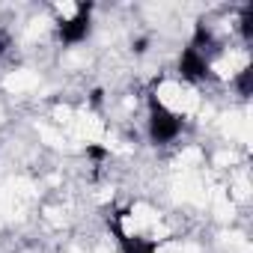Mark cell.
Masks as SVG:
<instances>
[{"mask_svg":"<svg viewBox=\"0 0 253 253\" xmlns=\"http://www.w3.org/2000/svg\"><path fill=\"white\" fill-rule=\"evenodd\" d=\"M250 86H253V69L244 66V69H238V75H235V89H238L241 98H247V95H250Z\"/></svg>","mask_w":253,"mask_h":253,"instance_id":"5b68a950","label":"cell"},{"mask_svg":"<svg viewBox=\"0 0 253 253\" xmlns=\"http://www.w3.org/2000/svg\"><path fill=\"white\" fill-rule=\"evenodd\" d=\"M9 48H12V36H9V30H0V57H3Z\"/></svg>","mask_w":253,"mask_h":253,"instance_id":"8992f818","label":"cell"},{"mask_svg":"<svg viewBox=\"0 0 253 253\" xmlns=\"http://www.w3.org/2000/svg\"><path fill=\"white\" fill-rule=\"evenodd\" d=\"M92 6L89 3H81L78 9H75V18H66V21H60V27H57V33H60V42L63 45H81L86 36H89V30H92Z\"/></svg>","mask_w":253,"mask_h":253,"instance_id":"7a4b0ae2","label":"cell"},{"mask_svg":"<svg viewBox=\"0 0 253 253\" xmlns=\"http://www.w3.org/2000/svg\"><path fill=\"white\" fill-rule=\"evenodd\" d=\"M86 155H89L92 161H101V158H107V149H104V146H86Z\"/></svg>","mask_w":253,"mask_h":253,"instance_id":"52a82bcc","label":"cell"},{"mask_svg":"<svg viewBox=\"0 0 253 253\" xmlns=\"http://www.w3.org/2000/svg\"><path fill=\"white\" fill-rule=\"evenodd\" d=\"M182 128H185V122H182V116H179V113L167 110L158 98H152V101H149L146 131H149V140H152L155 146H167V143L179 140Z\"/></svg>","mask_w":253,"mask_h":253,"instance_id":"6da1fadb","label":"cell"},{"mask_svg":"<svg viewBox=\"0 0 253 253\" xmlns=\"http://www.w3.org/2000/svg\"><path fill=\"white\" fill-rule=\"evenodd\" d=\"M119 247H122V253H158L155 241L137 238V235H125V232H119Z\"/></svg>","mask_w":253,"mask_h":253,"instance_id":"277c9868","label":"cell"},{"mask_svg":"<svg viewBox=\"0 0 253 253\" xmlns=\"http://www.w3.org/2000/svg\"><path fill=\"white\" fill-rule=\"evenodd\" d=\"M179 75H182V81L203 84V81H209V78H211V63H209L200 51L185 48V51H182V57H179Z\"/></svg>","mask_w":253,"mask_h":253,"instance_id":"3957f363","label":"cell"}]
</instances>
